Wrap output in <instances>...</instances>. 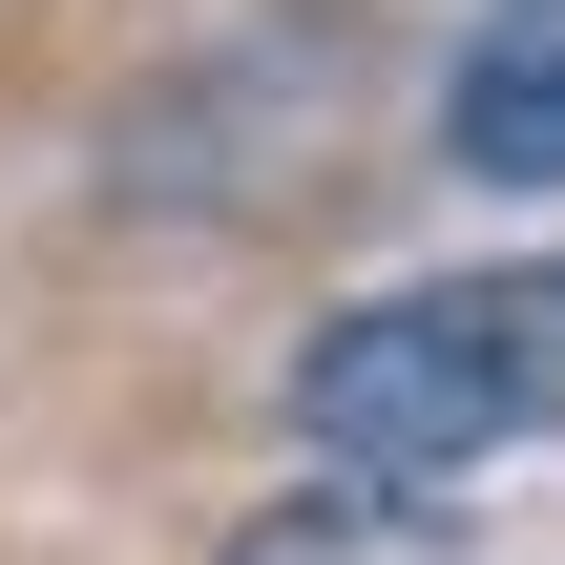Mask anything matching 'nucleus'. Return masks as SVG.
Wrapping results in <instances>:
<instances>
[{
	"instance_id": "2",
	"label": "nucleus",
	"mask_w": 565,
	"mask_h": 565,
	"mask_svg": "<svg viewBox=\"0 0 565 565\" xmlns=\"http://www.w3.org/2000/svg\"><path fill=\"white\" fill-rule=\"evenodd\" d=\"M440 147L482 189H565V0H482L440 63Z\"/></svg>"
},
{
	"instance_id": "3",
	"label": "nucleus",
	"mask_w": 565,
	"mask_h": 565,
	"mask_svg": "<svg viewBox=\"0 0 565 565\" xmlns=\"http://www.w3.org/2000/svg\"><path fill=\"white\" fill-rule=\"evenodd\" d=\"M231 565H482V524L440 503V482H377V461H315V482H273Z\"/></svg>"
},
{
	"instance_id": "1",
	"label": "nucleus",
	"mask_w": 565,
	"mask_h": 565,
	"mask_svg": "<svg viewBox=\"0 0 565 565\" xmlns=\"http://www.w3.org/2000/svg\"><path fill=\"white\" fill-rule=\"evenodd\" d=\"M294 440L377 461V482H461L565 440V252H482V273H398L356 315L294 335Z\"/></svg>"
}]
</instances>
